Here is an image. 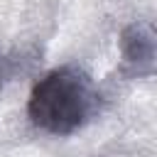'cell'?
I'll return each instance as SVG.
<instances>
[{
	"mask_svg": "<svg viewBox=\"0 0 157 157\" xmlns=\"http://www.w3.org/2000/svg\"><path fill=\"white\" fill-rule=\"evenodd\" d=\"M98 113V88L78 66H56L42 74L27 98V115L34 128L49 135H71L86 128Z\"/></svg>",
	"mask_w": 157,
	"mask_h": 157,
	"instance_id": "1",
	"label": "cell"
},
{
	"mask_svg": "<svg viewBox=\"0 0 157 157\" xmlns=\"http://www.w3.org/2000/svg\"><path fill=\"white\" fill-rule=\"evenodd\" d=\"M7 78H10V61L0 54V88L5 86V81H7Z\"/></svg>",
	"mask_w": 157,
	"mask_h": 157,
	"instance_id": "3",
	"label": "cell"
},
{
	"mask_svg": "<svg viewBox=\"0 0 157 157\" xmlns=\"http://www.w3.org/2000/svg\"><path fill=\"white\" fill-rule=\"evenodd\" d=\"M118 49L123 59V71L128 76L150 78L155 74L157 59V37L150 22H130L120 29Z\"/></svg>",
	"mask_w": 157,
	"mask_h": 157,
	"instance_id": "2",
	"label": "cell"
}]
</instances>
